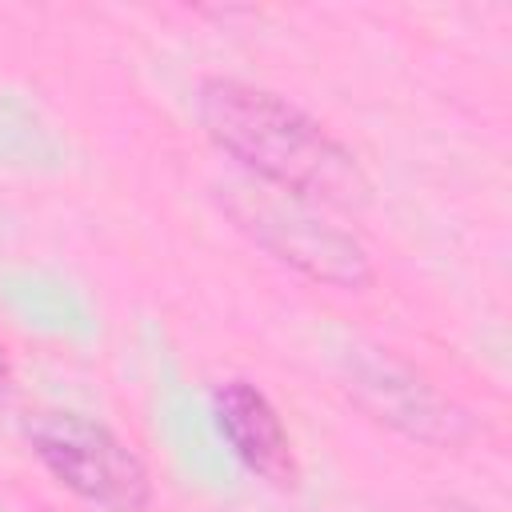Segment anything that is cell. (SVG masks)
Wrapping results in <instances>:
<instances>
[{"mask_svg": "<svg viewBox=\"0 0 512 512\" xmlns=\"http://www.w3.org/2000/svg\"><path fill=\"white\" fill-rule=\"evenodd\" d=\"M196 116L216 148L276 192L344 212H360L372 200V184L352 148L268 88L208 76L196 92Z\"/></svg>", "mask_w": 512, "mask_h": 512, "instance_id": "obj_1", "label": "cell"}, {"mask_svg": "<svg viewBox=\"0 0 512 512\" xmlns=\"http://www.w3.org/2000/svg\"><path fill=\"white\" fill-rule=\"evenodd\" d=\"M24 436L40 464L84 504L104 512H144L152 504L144 460L100 420L68 408H40L24 420Z\"/></svg>", "mask_w": 512, "mask_h": 512, "instance_id": "obj_2", "label": "cell"}, {"mask_svg": "<svg viewBox=\"0 0 512 512\" xmlns=\"http://www.w3.org/2000/svg\"><path fill=\"white\" fill-rule=\"evenodd\" d=\"M228 216L276 260L292 264L308 280L332 284V288H364L372 284L368 252L356 236L328 224L316 204L296 200L288 192H276L268 184H228L224 188Z\"/></svg>", "mask_w": 512, "mask_h": 512, "instance_id": "obj_3", "label": "cell"}, {"mask_svg": "<svg viewBox=\"0 0 512 512\" xmlns=\"http://www.w3.org/2000/svg\"><path fill=\"white\" fill-rule=\"evenodd\" d=\"M352 388L360 392V404L376 412V420L416 440L456 444L468 436V416L388 352L360 356L352 364Z\"/></svg>", "mask_w": 512, "mask_h": 512, "instance_id": "obj_4", "label": "cell"}, {"mask_svg": "<svg viewBox=\"0 0 512 512\" xmlns=\"http://www.w3.org/2000/svg\"><path fill=\"white\" fill-rule=\"evenodd\" d=\"M216 424L248 472H256L268 484H280V488L296 480L288 432L256 384H248V380L220 384L216 388Z\"/></svg>", "mask_w": 512, "mask_h": 512, "instance_id": "obj_5", "label": "cell"}, {"mask_svg": "<svg viewBox=\"0 0 512 512\" xmlns=\"http://www.w3.org/2000/svg\"><path fill=\"white\" fill-rule=\"evenodd\" d=\"M8 388H12V364H8V352L0 344V400L8 396Z\"/></svg>", "mask_w": 512, "mask_h": 512, "instance_id": "obj_6", "label": "cell"}]
</instances>
